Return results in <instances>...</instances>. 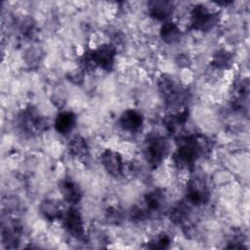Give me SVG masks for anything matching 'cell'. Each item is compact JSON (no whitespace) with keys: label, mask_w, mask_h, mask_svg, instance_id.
Returning <instances> with one entry per match:
<instances>
[{"label":"cell","mask_w":250,"mask_h":250,"mask_svg":"<svg viewBox=\"0 0 250 250\" xmlns=\"http://www.w3.org/2000/svg\"><path fill=\"white\" fill-rule=\"evenodd\" d=\"M150 15L158 20H163L169 17L173 12V4L167 1H153L148 4Z\"/></svg>","instance_id":"cell-2"},{"label":"cell","mask_w":250,"mask_h":250,"mask_svg":"<svg viewBox=\"0 0 250 250\" xmlns=\"http://www.w3.org/2000/svg\"><path fill=\"white\" fill-rule=\"evenodd\" d=\"M62 192L65 199L69 202H76L79 200V189L78 188L71 182L63 183L62 185Z\"/></svg>","instance_id":"cell-8"},{"label":"cell","mask_w":250,"mask_h":250,"mask_svg":"<svg viewBox=\"0 0 250 250\" xmlns=\"http://www.w3.org/2000/svg\"><path fill=\"white\" fill-rule=\"evenodd\" d=\"M188 196L193 202H202L207 196V186L202 179H191L188 184Z\"/></svg>","instance_id":"cell-1"},{"label":"cell","mask_w":250,"mask_h":250,"mask_svg":"<svg viewBox=\"0 0 250 250\" xmlns=\"http://www.w3.org/2000/svg\"><path fill=\"white\" fill-rule=\"evenodd\" d=\"M75 124V116L71 112H62L60 113L55 121L56 129L61 134L69 133Z\"/></svg>","instance_id":"cell-5"},{"label":"cell","mask_w":250,"mask_h":250,"mask_svg":"<svg viewBox=\"0 0 250 250\" xmlns=\"http://www.w3.org/2000/svg\"><path fill=\"white\" fill-rule=\"evenodd\" d=\"M65 225L69 231L80 233L82 231V220L76 210H69L65 217Z\"/></svg>","instance_id":"cell-7"},{"label":"cell","mask_w":250,"mask_h":250,"mask_svg":"<svg viewBox=\"0 0 250 250\" xmlns=\"http://www.w3.org/2000/svg\"><path fill=\"white\" fill-rule=\"evenodd\" d=\"M103 163L106 170L114 175H117L122 170L121 157L117 152L107 150L103 155Z\"/></svg>","instance_id":"cell-3"},{"label":"cell","mask_w":250,"mask_h":250,"mask_svg":"<svg viewBox=\"0 0 250 250\" xmlns=\"http://www.w3.org/2000/svg\"><path fill=\"white\" fill-rule=\"evenodd\" d=\"M69 149L74 155L81 157L87 152V146L83 139H81L80 137H75L70 142Z\"/></svg>","instance_id":"cell-10"},{"label":"cell","mask_w":250,"mask_h":250,"mask_svg":"<svg viewBox=\"0 0 250 250\" xmlns=\"http://www.w3.org/2000/svg\"><path fill=\"white\" fill-rule=\"evenodd\" d=\"M121 126L124 130L127 131H136L140 128L142 124V116L140 113L134 110H128L124 112L121 119Z\"/></svg>","instance_id":"cell-4"},{"label":"cell","mask_w":250,"mask_h":250,"mask_svg":"<svg viewBox=\"0 0 250 250\" xmlns=\"http://www.w3.org/2000/svg\"><path fill=\"white\" fill-rule=\"evenodd\" d=\"M42 213L49 219H57L62 215V211L53 200H48L42 204Z\"/></svg>","instance_id":"cell-9"},{"label":"cell","mask_w":250,"mask_h":250,"mask_svg":"<svg viewBox=\"0 0 250 250\" xmlns=\"http://www.w3.org/2000/svg\"><path fill=\"white\" fill-rule=\"evenodd\" d=\"M181 33L180 27L172 21H166L161 29V36L163 40L168 42H174L178 40Z\"/></svg>","instance_id":"cell-6"}]
</instances>
